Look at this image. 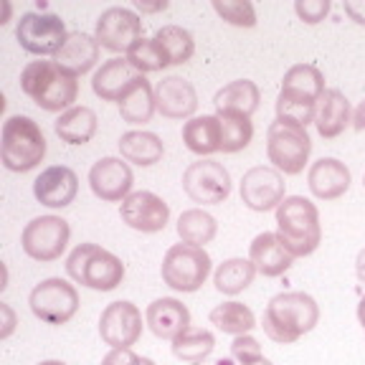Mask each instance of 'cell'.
Here are the masks:
<instances>
[{"instance_id": "cell-1", "label": "cell", "mask_w": 365, "mask_h": 365, "mask_svg": "<svg viewBox=\"0 0 365 365\" xmlns=\"http://www.w3.org/2000/svg\"><path fill=\"white\" fill-rule=\"evenodd\" d=\"M319 322V304L307 292H282L264 307L262 327L269 340L292 345L314 330Z\"/></svg>"}, {"instance_id": "cell-2", "label": "cell", "mask_w": 365, "mask_h": 365, "mask_svg": "<svg viewBox=\"0 0 365 365\" xmlns=\"http://www.w3.org/2000/svg\"><path fill=\"white\" fill-rule=\"evenodd\" d=\"M21 89L46 112H66L76 107L79 76L58 66L56 61H31L21 71Z\"/></svg>"}, {"instance_id": "cell-3", "label": "cell", "mask_w": 365, "mask_h": 365, "mask_svg": "<svg viewBox=\"0 0 365 365\" xmlns=\"http://www.w3.org/2000/svg\"><path fill=\"white\" fill-rule=\"evenodd\" d=\"M277 236L292 257H309L322 241L317 205L304 195H287L277 208Z\"/></svg>"}, {"instance_id": "cell-4", "label": "cell", "mask_w": 365, "mask_h": 365, "mask_svg": "<svg viewBox=\"0 0 365 365\" xmlns=\"http://www.w3.org/2000/svg\"><path fill=\"white\" fill-rule=\"evenodd\" d=\"M46 158V137L38 122L26 114H13L0 132V160L11 173H29Z\"/></svg>"}, {"instance_id": "cell-5", "label": "cell", "mask_w": 365, "mask_h": 365, "mask_svg": "<svg viewBox=\"0 0 365 365\" xmlns=\"http://www.w3.org/2000/svg\"><path fill=\"white\" fill-rule=\"evenodd\" d=\"M66 274L94 292H112L125 279V264L97 244H79L66 259Z\"/></svg>"}, {"instance_id": "cell-6", "label": "cell", "mask_w": 365, "mask_h": 365, "mask_svg": "<svg viewBox=\"0 0 365 365\" xmlns=\"http://www.w3.org/2000/svg\"><path fill=\"white\" fill-rule=\"evenodd\" d=\"M312 140L307 127L287 120H274L267 130V158L284 175H299L309 163Z\"/></svg>"}, {"instance_id": "cell-7", "label": "cell", "mask_w": 365, "mask_h": 365, "mask_svg": "<svg viewBox=\"0 0 365 365\" xmlns=\"http://www.w3.org/2000/svg\"><path fill=\"white\" fill-rule=\"evenodd\" d=\"M163 282L175 292H198L211 274V257L205 249L188 244H175L163 257Z\"/></svg>"}, {"instance_id": "cell-8", "label": "cell", "mask_w": 365, "mask_h": 365, "mask_svg": "<svg viewBox=\"0 0 365 365\" xmlns=\"http://www.w3.org/2000/svg\"><path fill=\"white\" fill-rule=\"evenodd\" d=\"M31 312L46 325H66L79 309V292L61 277L43 279L31 289Z\"/></svg>"}, {"instance_id": "cell-9", "label": "cell", "mask_w": 365, "mask_h": 365, "mask_svg": "<svg viewBox=\"0 0 365 365\" xmlns=\"http://www.w3.org/2000/svg\"><path fill=\"white\" fill-rule=\"evenodd\" d=\"M68 239H71L68 221H63L61 216H38L26 223L21 234V246L26 251V257H31L34 262L48 264L61 259Z\"/></svg>"}, {"instance_id": "cell-10", "label": "cell", "mask_w": 365, "mask_h": 365, "mask_svg": "<svg viewBox=\"0 0 365 365\" xmlns=\"http://www.w3.org/2000/svg\"><path fill=\"white\" fill-rule=\"evenodd\" d=\"M66 26L53 13H23L16 26V41L34 56H56L66 41Z\"/></svg>"}, {"instance_id": "cell-11", "label": "cell", "mask_w": 365, "mask_h": 365, "mask_svg": "<svg viewBox=\"0 0 365 365\" xmlns=\"http://www.w3.org/2000/svg\"><path fill=\"white\" fill-rule=\"evenodd\" d=\"M182 190L193 203L218 205L231 195V175L221 163L200 158L182 173Z\"/></svg>"}, {"instance_id": "cell-12", "label": "cell", "mask_w": 365, "mask_h": 365, "mask_svg": "<svg viewBox=\"0 0 365 365\" xmlns=\"http://www.w3.org/2000/svg\"><path fill=\"white\" fill-rule=\"evenodd\" d=\"M94 38L99 41L102 48L112 53L130 51L132 46L137 43L143 36V21L132 8L125 6H112L97 18V31H94Z\"/></svg>"}, {"instance_id": "cell-13", "label": "cell", "mask_w": 365, "mask_h": 365, "mask_svg": "<svg viewBox=\"0 0 365 365\" xmlns=\"http://www.w3.org/2000/svg\"><path fill=\"white\" fill-rule=\"evenodd\" d=\"M284 175L277 168L257 165L244 173L241 178V203L257 213L277 211L284 195Z\"/></svg>"}, {"instance_id": "cell-14", "label": "cell", "mask_w": 365, "mask_h": 365, "mask_svg": "<svg viewBox=\"0 0 365 365\" xmlns=\"http://www.w3.org/2000/svg\"><path fill=\"white\" fill-rule=\"evenodd\" d=\"M143 335V312L132 302H112L102 309L99 337L109 348H132Z\"/></svg>"}, {"instance_id": "cell-15", "label": "cell", "mask_w": 365, "mask_h": 365, "mask_svg": "<svg viewBox=\"0 0 365 365\" xmlns=\"http://www.w3.org/2000/svg\"><path fill=\"white\" fill-rule=\"evenodd\" d=\"M120 218L140 234H158L165 231L170 221V205L150 190H132L120 205Z\"/></svg>"}, {"instance_id": "cell-16", "label": "cell", "mask_w": 365, "mask_h": 365, "mask_svg": "<svg viewBox=\"0 0 365 365\" xmlns=\"http://www.w3.org/2000/svg\"><path fill=\"white\" fill-rule=\"evenodd\" d=\"M132 168L122 158H102L89 170V188L104 203H120L132 193Z\"/></svg>"}, {"instance_id": "cell-17", "label": "cell", "mask_w": 365, "mask_h": 365, "mask_svg": "<svg viewBox=\"0 0 365 365\" xmlns=\"http://www.w3.org/2000/svg\"><path fill=\"white\" fill-rule=\"evenodd\" d=\"M155 104L158 112L168 120H193L198 109L195 86L182 76H163L155 84Z\"/></svg>"}, {"instance_id": "cell-18", "label": "cell", "mask_w": 365, "mask_h": 365, "mask_svg": "<svg viewBox=\"0 0 365 365\" xmlns=\"http://www.w3.org/2000/svg\"><path fill=\"white\" fill-rule=\"evenodd\" d=\"M79 178L71 168L51 165L34 180V195L46 208H66L76 200Z\"/></svg>"}, {"instance_id": "cell-19", "label": "cell", "mask_w": 365, "mask_h": 365, "mask_svg": "<svg viewBox=\"0 0 365 365\" xmlns=\"http://www.w3.org/2000/svg\"><path fill=\"white\" fill-rule=\"evenodd\" d=\"M145 74H140L127 58H109L97 68V74L91 76V89L102 102H117L120 104L125 99V94L143 79Z\"/></svg>"}, {"instance_id": "cell-20", "label": "cell", "mask_w": 365, "mask_h": 365, "mask_svg": "<svg viewBox=\"0 0 365 365\" xmlns=\"http://www.w3.org/2000/svg\"><path fill=\"white\" fill-rule=\"evenodd\" d=\"M350 180H353V175H350L348 165L340 163L337 158H319L307 170V185L314 198L319 200L342 198L348 193Z\"/></svg>"}, {"instance_id": "cell-21", "label": "cell", "mask_w": 365, "mask_h": 365, "mask_svg": "<svg viewBox=\"0 0 365 365\" xmlns=\"http://www.w3.org/2000/svg\"><path fill=\"white\" fill-rule=\"evenodd\" d=\"M145 322L155 337L173 342L180 332L190 327V312L175 297H163V299H155L153 304H148Z\"/></svg>"}, {"instance_id": "cell-22", "label": "cell", "mask_w": 365, "mask_h": 365, "mask_svg": "<svg viewBox=\"0 0 365 365\" xmlns=\"http://www.w3.org/2000/svg\"><path fill=\"white\" fill-rule=\"evenodd\" d=\"M99 51H102V46H99V41L94 36L71 31L66 36V41H63V46L58 48V53L53 56V61L66 68V71H71V74L81 76L97 66Z\"/></svg>"}, {"instance_id": "cell-23", "label": "cell", "mask_w": 365, "mask_h": 365, "mask_svg": "<svg viewBox=\"0 0 365 365\" xmlns=\"http://www.w3.org/2000/svg\"><path fill=\"white\" fill-rule=\"evenodd\" d=\"M350 122H353V109H350L348 97L340 89H325V94L317 102V114H314L317 135L325 140H335L345 132Z\"/></svg>"}, {"instance_id": "cell-24", "label": "cell", "mask_w": 365, "mask_h": 365, "mask_svg": "<svg viewBox=\"0 0 365 365\" xmlns=\"http://www.w3.org/2000/svg\"><path fill=\"white\" fill-rule=\"evenodd\" d=\"M249 259H251V264L257 267V272L262 274V277H269V279L282 277V274L292 267V262H294V257L284 249L279 236L272 234V231H264V234H259L257 239L251 241Z\"/></svg>"}, {"instance_id": "cell-25", "label": "cell", "mask_w": 365, "mask_h": 365, "mask_svg": "<svg viewBox=\"0 0 365 365\" xmlns=\"http://www.w3.org/2000/svg\"><path fill=\"white\" fill-rule=\"evenodd\" d=\"M182 143L198 158H208L213 153H221V122L216 114L193 117L182 125Z\"/></svg>"}, {"instance_id": "cell-26", "label": "cell", "mask_w": 365, "mask_h": 365, "mask_svg": "<svg viewBox=\"0 0 365 365\" xmlns=\"http://www.w3.org/2000/svg\"><path fill=\"white\" fill-rule=\"evenodd\" d=\"M97 127H99V120H97V112L91 107H71L53 122V130H56L58 140L66 145H86L91 137L97 135Z\"/></svg>"}, {"instance_id": "cell-27", "label": "cell", "mask_w": 365, "mask_h": 365, "mask_svg": "<svg viewBox=\"0 0 365 365\" xmlns=\"http://www.w3.org/2000/svg\"><path fill=\"white\" fill-rule=\"evenodd\" d=\"M120 155L127 163H135L140 168H150L163 160L165 155V145L155 132L132 130L120 137Z\"/></svg>"}, {"instance_id": "cell-28", "label": "cell", "mask_w": 365, "mask_h": 365, "mask_svg": "<svg viewBox=\"0 0 365 365\" xmlns=\"http://www.w3.org/2000/svg\"><path fill=\"white\" fill-rule=\"evenodd\" d=\"M262 102V91L251 79H236L231 84L221 86L213 97V104L218 109H231V112H241V114H254L259 109Z\"/></svg>"}, {"instance_id": "cell-29", "label": "cell", "mask_w": 365, "mask_h": 365, "mask_svg": "<svg viewBox=\"0 0 365 365\" xmlns=\"http://www.w3.org/2000/svg\"><path fill=\"white\" fill-rule=\"evenodd\" d=\"M218 122H221V153L234 155L251 145L254 137V122L249 114L231 112V109H218Z\"/></svg>"}, {"instance_id": "cell-30", "label": "cell", "mask_w": 365, "mask_h": 365, "mask_svg": "<svg viewBox=\"0 0 365 365\" xmlns=\"http://www.w3.org/2000/svg\"><path fill=\"white\" fill-rule=\"evenodd\" d=\"M155 112H158L155 86H150V81L143 76L120 102V117L127 125H145V122L153 120Z\"/></svg>"}, {"instance_id": "cell-31", "label": "cell", "mask_w": 365, "mask_h": 365, "mask_svg": "<svg viewBox=\"0 0 365 365\" xmlns=\"http://www.w3.org/2000/svg\"><path fill=\"white\" fill-rule=\"evenodd\" d=\"M218 234V223L211 213H205L203 208H188L178 218V236L182 244L198 246L203 249L205 244H211Z\"/></svg>"}, {"instance_id": "cell-32", "label": "cell", "mask_w": 365, "mask_h": 365, "mask_svg": "<svg viewBox=\"0 0 365 365\" xmlns=\"http://www.w3.org/2000/svg\"><path fill=\"white\" fill-rule=\"evenodd\" d=\"M208 319H211V325H216L218 330L223 332V335H249L254 327H257V317H254V312H251L246 304L241 302H221L216 304V307L211 309V314H208Z\"/></svg>"}, {"instance_id": "cell-33", "label": "cell", "mask_w": 365, "mask_h": 365, "mask_svg": "<svg viewBox=\"0 0 365 365\" xmlns=\"http://www.w3.org/2000/svg\"><path fill=\"white\" fill-rule=\"evenodd\" d=\"M257 267L251 264V259H226L223 264H218L216 274H213V284H216V289L221 292V294H241V292L246 289V287L254 282V277H257Z\"/></svg>"}, {"instance_id": "cell-34", "label": "cell", "mask_w": 365, "mask_h": 365, "mask_svg": "<svg viewBox=\"0 0 365 365\" xmlns=\"http://www.w3.org/2000/svg\"><path fill=\"white\" fill-rule=\"evenodd\" d=\"M282 91H292V94L319 102V97L325 94V76L312 63H294L287 68L284 79H282Z\"/></svg>"}, {"instance_id": "cell-35", "label": "cell", "mask_w": 365, "mask_h": 365, "mask_svg": "<svg viewBox=\"0 0 365 365\" xmlns=\"http://www.w3.org/2000/svg\"><path fill=\"white\" fill-rule=\"evenodd\" d=\"M173 355L182 363H200L216 348V337L211 330H203V327H188L185 332L173 340Z\"/></svg>"}, {"instance_id": "cell-36", "label": "cell", "mask_w": 365, "mask_h": 365, "mask_svg": "<svg viewBox=\"0 0 365 365\" xmlns=\"http://www.w3.org/2000/svg\"><path fill=\"white\" fill-rule=\"evenodd\" d=\"M155 41L163 46V51L170 58V66H180V63H188L195 53V41L193 34L180 26H163V29L155 34Z\"/></svg>"}, {"instance_id": "cell-37", "label": "cell", "mask_w": 365, "mask_h": 365, "mask_svg": "<svg viewBox=\"0 0 365 365\" xmlns=\"http://www.w3.org/2000/svg\"><path fill=\"white\" fill-rule=\"evenodd\" d=\"M125 58L140 74H150V71H163L165 66H170V58L163 51V46L153 38H140L130 51L125 53Z\"/></svg>"}, {"instance_id": "cell-38", "label": "cell", "mask_w": 365, "mask_h": 365, "mask_svg": "<svg viewBox=\"0 0 365 365\" xmlns=\"http://www.w3.org/2000/svg\"><path fill=\"white\" fill-rule=\"evenodd\" d=\"M314 114H317V102L309 97H299L292 91H282L277 97V120L294 122V125H314Z\"/></svg>"}, {"instance_id": "cell-39", "label": "cell", "mask_w": 365, "mask_h": 365, "mask_svg": "<svg viewBox=\"0 0 365 365\" xmlns=\"http://www.w3.org/2000/svg\"><path fill=\"white\" fill-rule=\"evenodd\" d=\"M213 11L218 13V18L236 29H254L257 26V11L249 0H213Z\"/></svg>"}, {"instance_id": "cell-40", "label": "cell", "mask_w": 365, "mask_h": 365, "mask_svg": "<svg viewBox=\"0 0 365 365\" xmlns=\"http://www.w3.org/2000/svg\"><path fill=\"white\" fill-rule=\"evenodd\" d=\"M231 358L239 365H254L264 358L262 355V345H259L257 337L251 335H239L231 342Z\"/></svg>"}, {"instance_id": "cell-41", "label": "cell", "mask_w": 365, "mask_h": 365, "mask_svg": "<svg viewBox=\"0 0 365 365\" xmlns=\"http://www.w3.org/2000/svg\"><path fill=\"white\" fill-rule=\"evenodd\" d=\"M294 13L299 16V21L309 23V26H317L330 13V0H297Z\"/></svg>"}, {"instance_id": "cell-42", "label": "cell", "mask_w": 365, "mask_h": 365, "mask_svg": "<svg viewBox=\"0 0 365 365\" xmlns=\"http://www.w3.org/2000/svg\"><path fill=\"white\" fill-rule=\"evenodd\" d=\"M102 365H155L150 358L132 353V348H112L102 358Z\"/></svg>"}, {"instance_id": "cell-43", "label": "cell", "mask_w": 365, "mask_h": 365, "mask_svg": "<svg viewBox=\"0 0 365 365\" xmlns=\"http://www.w3.org/2000/svg\"><path fill=\"white\" fill-rule=\"evenodd\" d=\"M0 314H3V327H0V340H8V337L13 335V330H16V312H13L11 304L0 302Z\"/></svg>"}, {"instance_id": "cell-44", "label": "cell", "mask_w": 365, "mask_h": 365, "mask_svg": "<svg viewBox=\"0 0 365 365\" xmlns=\"http://www.w3.org/2000/svg\"><path fill=\"white\" fill-rule=\"evenodd\" d=\"M345 13L353 18L358 26H365V0H345Z\"/></svg>"}, {"instance_id": "cell-45", "label": "cell", "mask_w": 365, "mask_h": 365, "mask_svg": "<svg viewBox=\"0 0 365 365\" xmlns=\"http://www.w3.org/2000/svg\"><path fill=\"white\" fill-rule=\"evenodd\" d=\"M165 8H168V0H158V3L135 0V11H140V13H158V11H165Z\"/></svg>"}, {"instance_id": "cell-46", "label": "cell", "mask_w": 365, "mask_h": 365, "mask_svg": "<svg viewBox=\"0 0 365 365\" xmlns=\"http://www.w3.org/2000/svg\"><path fill=\"white\" fill-rule=\"evenodd\" d=\"M353 127L358 132L365 130V99L358 104V107H355V112H353Z\"/></svg>"}, {"instance_id": "cell-47", "label": "cell", "mask_w": 365, "mask_h": 365, "mask_svg": "<svg viewBox=\"0 0 365 365\" xmlns=\"http://www.w3.org/2000/svg\"><path fill=\"white\" fill-rule=\"evenodd\" d=\"M355 274H358V279L365 284V246L360 249L358 259H355Z\"/></svg>"}, {"instance_id": "cell-48", "label": "cell", "mask_w": 365, "mask_h": 365, "mask_svg": "<svg viewBox=\"0 0 365 365\" xmlns=\"http://www.w3.org/2000/svg\"><path fill=\"white\" fill-rule=\"evenodd\" d=\"M190 365H236V360L234 358H205V360H200V363H190Z\"/></svg>"}, {"instance_id": "cell-49", "label": "cell", "mask_w": 365, "mask_h": 365, "mask_svg": "<svg viewBox=\"0 0 365 365\" xmlns=\"http://www.w3.org/2000/svg\"><path fill=\"white\" fill-rule=\"evenodd\" d=\"M358 322L363 325V330H365V297L360 299V304H358Z\"/></svg>"}, {"instance_id": "cell-50", "label": "cell", "mask_w": 365, "mask_h": 365, "mask_svg": "<svg viewBox=\"0 0 365 365\" xmlns=\"http://www.w3.org/2000/svg\"><path fill=\"white\" fill-rule=\"evenodd\" d=\"M8 18H11V3H6V13H3V21L0 23H8Z\"/></svg>"}, {"instance_id": "cell-51", "label": "cell", "mask_w": 365, "mask_h": 365, "mask_svg": "<svg viewBox=\"0 0 365 365\" xmlns=\"http://www.w3.org/2000/svg\"><path fill=\"white\" fill-rule=\"evenodd\" d=\"M38 365H66V363H61V360H43V363H38Z\"/></svg>"}, {"instance_id": "cell-52", "label": "cell", "mask_w": 365, "mask_h": 365, "mask_svg": "<svg viewBox=\"0 0 365 365\" xmlns=\"http://www.w3.org/2000/svg\"><path fill=\"white\" fill-rule=\"evenodd\" d=\"M254 365H274V363H272V360H267V358H262L259 363H254Z\"/></svg>"}, {"instance_id": "cell-53", "label": "cell", "mask_w": 365, "mask_h": 365, "mask_svg": "<svg viewBox=\"0 0 365 365\" xmlns=\"http://www.w3.org/2000/svg\"><path fill=\"white\" fill-rule=\"evenodd\" d=\"M363 188H365V175H363Z\"/></svg>"}]
</instances>
